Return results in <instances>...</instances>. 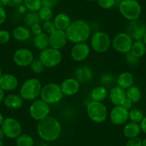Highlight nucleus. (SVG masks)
<instances>
[{
  "instance_id": "f704fd0d",
  "label": "nucleus",
  "mask_w": 146,
  "mask_h": 146,
  "mask_svg": "<svg viewBox=\"0 0 146 146\" xmlns=\"http://www.w3.org/2000/svg\"><path fill=\"white\" fill-rule=\"evenodd\" d=\"M144 117V113L141 110L137 108H132L129 110V120L130 121L140 124Z\"/></svg>"
},
{
  "instance_id": "393cba45",
  "label": "nucleus",
  "mask_w": 146,
  "mask_h": 146,
  "mask_svg": "<svg viewBox=\"0 0 146 146\" xmlns=\"http://www.w3.org/2000/svg\"><path fill=\"white\" fill-rule=\"evenodd\" d=\"M140 132L141 129H140V124L132 121L126 123L123 129V135L127 139L138 137Z\"/></svg>"
},
{
  "instance_id": "5701e85b",
  "label": "nucleus",
  "mask_w": 146,
  "mask_h": 146,
  "mask_svg": "<svg viewBox=\"0 0 146 146\" xmlns=\"http://www.w3.org/2000/svg\"><path fill=\"white\" fill-rule=\"evenodd\" d=\"M135 78L130 72L125 71L120 73L116 78V84L123 89L127 90L134 85Z\"/></svg>"
},
{
  "instance_id": "bb28decb",
  "label": "nucleus",
  "mask_w": 146,
  "mask_h": 146,
  "mask_svg": "<svg viewBox=\"0 0 146 146\" xmlns=\"http://www.w3.org/2000/svg\"><path fill=\"white\" fill-rule=\"evenodd\" d=\"M34 47L39 51H42L50 47L49 35L42 32L38 35L34 36L33 38Z\"/></svg>"
},
{
  "instance_id": "9d476101",
  "label": "nucleus",
  "mask_w": 146,
  "mask_h": 146,
  "mask_svg": "<svg viewBox=\"0 0 146 146\" xmlns=\"http://www.w3.org/2000/svg\"><path fill=\"white\" fill-rule=\"evenodd\" d=\"M133 42L130 35L125 32H119L112 39V47L117 52L125 54L130 52Z\"/></svg>"
},
{
  "instance_id": "ddd939ff",
  "label": "nucleus",
  "mask_w": 146,
  "mask_h": 146,
  "mask_svg": "<svg viewBox=\"0 0 146 146\" xmlns=\"http://www.w3.org/2000/svg\"><path fill=\"white\" fill-rule=\"evenodd\" d=\"M35 59L34 53L27 47H21L14 52L13 61L17 66L20 67H29Z\"/></svg>"
},
{
  "instance_id": "7ed1b4c3",
  "label": "nucleus",
  "mask_w": 146,
  "mask_h": 146,
  "mask_svg": "<svg viewBox=\"0 0 146 146\" xmlns=\"http://www.w3.org/2000/svg\"><path fill=\"white\" fill-rule=\"evenodd\" d=\"M42 85L38 78H30L25 80L19 89V95L25 101H34L40 96Z\"/></svg>"
},
{
  "instance_id": "13d9d810",
  "label": "nucleus",
  "mask_w": 146,
  "mask_h": 146,
  "mask_svg": "<svg viewBox=\"0 0 146 146\" xmlns=\"http://www.w3.org/2000/svg\"><path fill=\"white\" fill-rule=\"evenodd\" d=\"M2 140H0V146H4V143Z\"/></svg>"
},
{
  "instance_id": "c9c22d12",
  "label": "nucleus",
  "mask_w": 146,
  "mask_h": 146,
  "mask_svg": "<svg viewBox=\"0 0 146 146\" xmlns=\"http://www.w3.org/2000/svg\"><path fill=\"white\" fill-rule=\"evenodd\" d=\"M31 71L36 75H40L44 72L45 67L39 58H35L29 65Z\"/></svg>"
},
{
  "instance_id": "a211bd4d",
  "label": "nucleus",
  "mask_w": 146,
  "mask_h": 146,
  "mask_svg": "<svg viewBox=\"0 0 146 146\" xmlns=\"http://www.w3.org/2000/svg\"><path fill=\"white\" fill-rule=\"evenodd\" d=\"M74 78L80 83L87 84L91 82L94 78L93 70L88 65H80L75 69Z\"/></svg>"
},
{
  "instance_id": "37998d69",
  "label": "nucleus",
  "mask_w": 146,
  "mask_h": 146,
  "mask_svg": "<svg viewBox=\"0 0 146 146\" xmlns=\"http://www.w3.org/2000/svg\"><path fill=\"white\" fill-rule=\"evenodd\" d=\"M58 1L59 0H42V5L43 7H47L52 9L57 5Z\"/></svg>"
},
{
  "instance_id": "f8f14e48",
  "label": "nucleus",
  "mask_w": 146,
  "mask_h": 146,
  "mask_svg": "<svg viewBox=\"0 0 146 146\" xmlns=\"http://www.w3.org/2000/svg\"><path fill=\"white\" fill-rule=\"evenodd\" d=\"M110 121L114 125L121 126L129 120V110L122 105H115L108 114Z\"/></svg>"
},
{
  "instance_id": "3c124183",
  "label": "nucleus",
  "mask_w": 146,
  "mask_h": 146,
  "mask_svg": "<svg viewBox=\"0 0 146 146\" xmlns=\"http://www.w3.org/2000/svg\"><path fill=\"white\" fill-rule=\"evenodd\" d=\"M5 117H4L3 115L2 114V113H0V127H2V124H3L4 121H5Z\"/></svg>"
},
{
  "instance_id": "2eb2a0df",
  "label": "nucleus",
  "mask_w": 146,
  "mask_h": 146,
  "mask_svg": "<svg viewBox=\"0 0 146 146\" xmlns=\"http://www.w3.org/2000/svg\"><path fill=\"white\" fill-rule=\"evenodd\" d=\"M91 50L90 44L86 42L74 44L70 50V57L75 62H81L89 57Z\"/></svg>"
},
{
  "instance_id": "0eeeda50",
  "label": "nucleus",
  "mask_w": 146,
  "mask_h": 146,
  "mask_svg": "<svg viewBox=\"0 0 146 146\" xmlns=\"http://www.w3.org/2000/svg\"><path fill=\"white\" fill-rule=\"evenodd\" d=\"M60 85L55 82H49L42 86L40 93V99L50 105L59 103L64 98Z\"/></svg>"
},
{
  "instance_id": "58836bf2",
  "label": "nucleus",
  "mask_w": 146,
  "mask_h": 146,
  "mask_svg": "<svg viewBox=\"0 0 146 146\" xmlns=\"http://www.w3.org/2000/svg\"><path fill=\"white\" fill-rule=\"evenodd\" d=\"M11 40V34L9 31L0 29V44H5Z\"/></svg>"
},
{
  "instance_id": "6ab92c4d",
  "label": "nucleus",
  "mask_w": 146,
  "mask_h": 146,
  "mask_svg": "<svg viewBox=\"0 0 146 146\" xmlns=\"http://www.w3.org/2000/svg\"><path fill=\"white\" fill-rule=\"evenodd\" d=\"M19 86V80L12 74H4L0 78V88L5 92H12Z\"/></svg>"
},
{
  "instance_id": "ea45409f",
  "label": "nucleus",
  "mask_w": 146,
  "mask_h": 146,
  "mask_svg": "<svg viewBox=\"0 0 146 146\" xmlns=\"http://www.w3.org/2000/svg\"><path fill=\"white\" fill-rule=\"evenodd\" d=\"M139 60L140 59L136 57L134 54H132L131 52H128L125 54V60L126 62L130 66H135L138 64Z\"/></svg>"
},
{
  "instance_id": "4be33fe9",
  "label": "nucleus",
  "mask_w": 146,
  "mask_h": 146,
  "mask_svg": "<svg viewBox=\"0 0 146 146\" xmlns=\"http://www.w3.org/2000/svg\"><path fill=\"white\" fill-rule=\"evenodd\" d=\"M32 34L30 28L24 25L16 27L12 32V36L15 40L20 42H25L31 38Z\"/></svg>"
},
{
  "instance_id": "4d7b16f0",
  "label": "nucleus",
  "mask_w": 146,
  "mask_h": 146,
  "mask_svg": "<svg viewBox=\"0 0 146 146\" xmlns=\"http://www.w3.org/2000/svg\"><path fill=\"white\" fill-rule=\"evenodd\" d=\"M2 75H3V74H2V68H1V67H0V78H1V77H2Z\"/></svg>"
},
{
  "instance_id": "f3484780",
  "label": "nucleus",
  "mask_w": 146,
  "mask_h": 146,
  "mask_svg": "<svg viewBox=\"0 0 146 146\" xmlns=\"http://www.w3.org/2000/svg\"><path fill=\"white\" fill-rule=\"evenodd\" d=\"M60 85L64 96L71 97L79 92L81 85L75 78H67Z\"/></svg>"
},
{
  "instance_id": "412c9836",
  "label": "nucleus",
  "mask_w": 146,
  "mask_h": 146,
  "mask_svg": "<svg viewBox=\"0 0 146 146\" xmlns=\"http://www.w3.org/2000/svg\"><path fill=\"white\" fill-rule=\"evenodd\" d=\"M4 105L5 107L11 110H19L24 105L23 98L19 94H9L4 99Z\"/></svg>"
},
{
  "instance_id": "c03bdc74",
  "label": "nucleus",
  "mask_w": 146,
  "mask_h": 146,
  "mask_svg": "<svg viewBox=\"0 0 146 146\" xmlns=\"http://www.w3.org/2000/svg\"><path fill=\"white\" fill-rule=\"evenodd\" d=\"M7 13L5 7L0 6V25H3L7 20Z\"/></svg>"
},
{
  "instance_id": "f257e3e1",
  "label": "nucleus",
  "mask_w": 146,
  "mask_h": 146,
  "mask_svg": "<svg viewBox=\"0 0 146 146\" xmlns=\"http://www.w3.org/2000/svg\"><path fill=\"white\" fill-rule=\"evenodd\" d=\"M62 127L58 119L49 115L36 125V133L44 142H54L60 137Z\"/></svg>"
},
{
  "instance_id": "49530a36",
  "label": "nucleus",
  "mask_w": 146,
  "mask_h": 146,
  "mask_svg": "<svg viewBox=\"0 0 146 146\" xmlns=\"http://www.w3.org/2000/svg\"><path fill=\"white\" fill-rule=\"evenodd\" d=\"M121 105L123 107V108H125V109H127V110H130L132 109V108H133V103L132 101H130V100L128 99V98H126L125 100L123 101V102L122 103Z\"/></svg>"
},
{
  "instance_id": "1a4fd4ad",
  "label": "nucleus",
  "mask_w": 146,
  "mask_h": 146,
  "mask_svg": "<svg viewBox=\"0 0 146 146\" xmlns=\"http://www.w3.org/2000/svg\"><path fill=\"white\" fill-rule=\"evenodd\" d=\"M50 105L42 99L32 101L29 108V113L32 119L35 121H40L50 115Z\"/></svg>"
},
{
  "instance_id": "6e6552de",
  "label": "nucleus",
  "mask_w": 146,
  "mask_h": 146,
  "mask_svg": "<svg viewBox=\"0 0 146 146\" xmlns=\"http://www.w3.org/2000/svg\"><path fill=\"white\" fill-rule=\"evenodd\" d=\"M62 57L61 50L51 47L40 51L39 54V59L44 64L45 68H54L58 66L61 63Z\"/></svg>"
},
{
  "instance_id": "680f3d73",
  "label": "nucleus",
  "mask_w": 146,
  "mask_h": 146,
  "mask_svg": "<svg viewBox=\"0 0 146 146\" xmlns=\"http://www.w3.org/2000/svg\"><path fill=\"white\" fill-rule=\"evenodd\" d=\"M87 1H96V0H87Z\"/></svg>"
},
{
  "instance_id": "a19ab883",
  "label": "nucleus",
  "mask_w": 146,
  "mask_h": 146,
  "mask_svg": "<svg viewBox=\"0 0 146 146\" xmlns=\"http://www.w3.org/2000/svg\"><path fill=\"white\" fill-rule=\"evenodd\" d=\"M143 140L139 137L130 138L127 140L125 146H142Z\"/></svg>"
},
{
  "instance_id": "e433bc0d",
  "label": "nucleus",
  "mask_w": 146,
  "mask_h": 146,
  "mask_svg": "<svg viewBox=\"0 0 146 146\" xmlns=\"http://www.w3.org/2000/svg\"><path fill=\"white\" fill-rule=\"evenodd\" d=\"M96 1L98 5L104 9H112L117 2L116 0H96Z\"/></svg>"
},
{
  "instance_id": "473e14b6",
  "label": "nucleus",
  "mask_w": 146,
  "mask_h": 146,
  "mask_svg": "<svg viewBox=\"0 0 146 146\" xmlns=\"http://www.w3.org/2000/svg\"><path fill=\"white\" fill-rule=\"evenodd\" d=\"M39 17L41 22H47V21L52 20L54 18V12L52 9L47 7H42L41 9L38 11Z\"/></svg>"
},
{
  "instance_id": "39448f33",
  "label": "nucleus",
  "mask_w": 146,
  "mask_h": 146,
  "mask_svg": "<svg viewBox=\"0 0 146 146\" xmlns=\"http://www.w3.org/2000/svg\"><path fill=\"white\" fill-rule=\"evenodd\" d=\"M90 46L94 52L102 54L112 47V38L106 32L96 31L91 35Z\"/></svg>"
},
{
  "instance_id": "7c9ffc66",
  "label": "nucleus",
  "mask_w": 146,
  "mask_h": 146,
  "mask_svg": "<svg viewBox=\"0 0 146 146\" xmlns=\"http://www.w3.org/2000/svg\"><path fill=\"white\" fill-rule=\"evenodd\" d=\"M24 22H25V26L29 28L35 24L41 23V20L39 17L38 12H27L24 17Z\"/></svg>"
},
{
  "instance_id": "052dcab7",
  "label": "nucleus",
  "mask_w": 146,
  "mask_h": 146,
  "mask_svg": "<svg viewBox=\"0 0 146 146\" xmlns=\"http://www.w3.org/2000/svg\"><path fill=\"white\" fill-rule=\"evenodd\" d=\"M40 146H47V144H42V145H40Z\"/></svg>"
},
{
  "instance_id": "a878e982",
  "label": "nucleus",
  "mask_w": 146,
  "mask_h": 146,
  "mask_svg": "<svg viewBox=\"0 0 146 146\" xmlns=\"http://www.w3.org/2000/svg\"><path fill=\"white\" fill-rule=\"evenodd\" d=\"M108 92L109 90L106 87L101 85L95 87L90 92L91 100L103 102L108 98Z\"/></svg>"
},
{
  "instance_id": "dca6fc26",
  "label": "nucleus",
  "mask_w": 146,
  "mask_h": 146,
  "mask_svg": "<svg viewBox=\"0 0 146 146\" xmlns=\"http://www.w3.org/2000/svg\"><path fill=\"white\" fill-rule=\"evenodd\" d=\"M49 41L50 47L61 50L67 45L68 42L65 31L56 29L49 35Z\"/></svg>"
},
{
  "instance_id": "20e7f679",
  "label": "nucleus",
  "mask_w": 146,
  "mask_h": 146,
  "mask_svg": "<svg viewBox=\"0 0 146 146\" xmlns=\"http://www.w3.org/2000/svg\"><path fill=\"white\" fill-rule=\"evenodd\" d=\"M86 113L90 120L95 123H102L108 119V111L103 102L90 100L86 105Z\"/></svg>"
},
{
  "instance_id": "6e6d98bb",
  "label": "nucleus",
  "mask_w": 146,
  "mask_h": 146,
  "mask_svg": "<svg viewBox=\"0 0 146 146\" xmlns=\"http://www.w3.org/2000/svg\"><path fill=\"white\" fill-rule=\"evenodd\" d=\"M142 146H146V138L143 140V145H142Z\"/></svg>"
},
{
  "instance_id": "c756f323",
  "label": "nucleus",
  "mask_w": 146,
  "mask_h": 146,
  "mask_svg": "<svg viewBox=\"0 0 146 146\" xmlns=\"http://www.w3.org/2000/svg\"><path fill=\"white\" fill-rule=\"evenodd\" d=\"M116 78L115 75L112 72H105L100 75V83L102 86L106 87L107 88L110 87H113L114 84L116 83Z\"/></svg>"
},
{
  "instance_id": "f03ea898",
  "label": "nucleus",
  "mask_w": 146,
  "mask_h": 146,
  "mask_svg": "<svg viewBox=\"0 0 146 146\" xmlns=\"http://www.w3.org/2000/svg\"><path fill=\"white\" fill-rule=\"evenodd\" d=\"M65 33L68 41L73 44L86 42L92 35V27L84 19H76L72 21Z\"/></svg>"
},
{
  "instance_id": "603ef678",
  "label": "nucleus",
  "mask_w": 146,
  "mask_h": 146,
  "mask_svg": "<svg viewBox=\"0 0 146 146\" xmlns=\"http://www.w3.org/2000/svg\"><path fill=\"white\" fill-rule=\"evenodd\" d=\"M0 6L3 7H5V6H7L6 0H0Z\"/></svg>"
},
{
  "instance_id": "4468645a",
  "label": "nucleus",
  "mask_w": 146,
  "mask_h": 146,
  "mask_svg": "<svg viewBox=\"0 0 146 146\" xmlns=\"http://www.w3.org/2000/svg\"><path fill=\"white\" fill-rule=\"evenodd\" d=\"M125 32L130 35L133 41L143 40L146 32V25L140 19L130 21L126 27Z\"/></svg>"
},
{
  "instance_id": "de8ad7c7",
  "label": "nucleus",
  "mask_w": 146,
  "mask_h": 146,
  "mask_svg": "<svg viewBox=\"0 0 146 146\" xmlns=\"http://www.w3.org/2000/svg\"><path fill=\"white\" fill-rule=\"evenodd\" d=\"M140 129H141V131L146 134V116H145L144 118L140 123Z\"/></svg>"
},
{
  "instance_id": "5fc2aeb1",
  "label": "nucleus",
  "mask_w": 146,
  "mask_h": 146,
  "mask_svg": "<svg viewBox=\"0 0 146 146\" xmlns=\"http://www.w3.org/2000/svg\"><path fill=\"white\" fill-rule=\"evenodd\" d=\"M143 42L145 43V45H146V32H145V34L144 36H143Z\"/></svg>"
},
{
  "instance_id": "bf43d9fd",
  "label": "nucleus",
  "mask_w": 146,
  "mask_h": 146,
  "mask_svg": "<svg viewBox=\"0 0 146 146\" xmlns=\"http://www.w3.org/2000/svg\"><path fill=\"white\" fill-rule=\"evenodd\" d=\"M122 1H123V0H116V2H122Z\"/></svg>"
},
{
  "instance_id": "b1692460",
  "label": "nucleus",
  "mask_w": 146,
  "mask_h": 146,
  "mask_svg": "<svg viewBox=\"0 0 146 146\" xmlns=\"http://www.w3.org/2000/svg\"><path fill=\"white\" fill-rule=\"evenodd\" d=\"M53 22L54 24L56 29L65 31L68 28L72 22L70 17L67 14L60 12L56 15L53 18Z\"/></svg>"
},
{
  "instance_id": "c85d7f7f",
  "label": "nucleus",
  "mask_w": 146,
  "mask_h": 146,
  "mask_svg": "<svg viewBox=\"0 0 146 146\" xmlns=\"http://www.w3.org/2000/svg\"><path fill=\"white\" fill-rule=\"evenodd\" d=\"M130 52L139 59L143 57L146 52V45L143 42V40L133 42Z\"/></svg>"
},
{
  "instance_id": "9b49d317",
  "label": "nucleus",
  "mask_w": 146,
  "mask_h": 146,
  "mask_svg": "<svg viewBox=\"0 0 146 146\" xmlns=\"http://www.w3.org/2000/svg\"><path fill=\"white\" fill-rule=\"evenodd\" d=\"M5 137L9 139H16L19 137L22 132V126L19 120L15 117H9L5 119L2 125Z\"/></svg>"
},
{
  "instance_id": "aec40b11",
  "label": "nucleus",
  "mask_w": 146,
  "mask_h": 146,
  "mask_svg": "<svg viewBox=\"0 0 146 146\" xmlns=\"http://www.w3.org/2000/svg\"><path fill=\"white\" fill-rule=\"evenodd\" d=\"M126 98L125 90L117 86V85L112 87L108 92V98L114 106L121 105Z\"/></svg>"
},
{
  "instance_id": "2f4dec72",
  "label": "nucleus",
  "mask_w": 146,
  "mask_h": 146,
  "mask_svg": "<svg viewBox=\"0 0 146 146\" xmlns=\"http://www.w3.org/2000/svg\"><path fill=\"white\" fill-rule=\"evenodd\" d=\"M17 146H34L35 140L33 137L29 134H21L16 139Z\"/></svg>"
},
{
  "instance_id": "72a5a7b5",
  "label": "nucleus",
  "mask_w": 146,
  "mask_h": 146,
  "mask_svg": "<svg viewBox=\"0 0 146 146\" xmlns=\"http://www.w3.org/2000/svg\"><path fill=\"white\" fill-rule=\"evenodd\" d=\"M23 5L29 12H37L42 7V0H24Z\"/></svg>"
},
{
  "instance_id": "423d86ee",
  "label": "nucleus",
  "mask_w": 146,
  "mask_h": 146,
  "mask_svg": "<svg viewBox=\"0 0 146 146\" xmlns=\"http://www.w3.org/2000/svg\"><path fill=\"white\" fill-rule=\"evenodd\" d=\"M119 12L127 21L140 19L142 14V7L137 0H123L119 2Z\"/></svg>"
},
{
  "instance_id": "09e8293b",
  "label": "nucleus",
  "mask_w": 146,
  "mask_h": 146,
  "mask_svg": "<svg viewBox=\"0 0 146 146\" xmlns=\"http://www.w3.org/2000/svg\"><path fill=\"white\" fill-rule=\"evenodd\" d=\"M18 10H19V12L21 14H26L27 11V9L26 7L24 5H20L19 6H18Z\"/></svg>"
},
{
  "instance_id": "864d4df0",
  "label": "nucleus",
  "mask_w": 146,
  "mask_h": 146,
  "mask_svg": "<svg viewBox=\"0 0 146 146\" xmlns=\"http://www.w3.org/2000/svg\"><path fill=\"white\" fill-rule=\"evenodd\" d=\"M5 137V135H4L3 131H2V127H0V140H3Z\"/></svg>"
},
{
  "instance_id": "cd10ccee",
  "label": "nucleus",
  "mask_w": 146,
  "mask_h": 146,
  "mask_svg": "<svg viewBox=\"0 0 146 146\" xmlns=\"http://www.w3.org/2000/svg\"><path fill=\"white\" fill-rule=\"evenodd\" d=\"M126 97L128 98L133 103H137L141 100L142 98V92L140 88L136 85H133L128 89L125 90Z\"/></svg>"
},
{
  "instance_id": "a18cd8bd",
  "label": "nucleus",
  "mask_w": 146,
  "mask_h": 146,
  "mask_svg": "<svg viewBox=\"0 0 146 146\" xmlns=\"http://www.w3.org/2000/svg\"><path fill=\"white\" fill-rule=\"evenodd\" d=\"M24 0H6L8 6L18 7L23 3Z\"/></svg>"
},
{
  "instance_id": "4c0bfd02",
  "label": "nucleus",
  "mask_w": 146,
  "mask_h": 146,
  "mask_svg": "<svg viewBox=\"0 0 146 146\" xmlns=\"http://www.w3.org/2000/svg\"><path fill=\"white\" fill-rule=\"evenodd\" d=\"M42 29L44 33L50 35L54 31L56 30V27L54 26V24L53 21H47V22H44L42 23Z\"/></svg>"
},
{
  "instance_id": "8fccbe9b",
  "label": "nucleus",
  "mask_w": 146,
  "mask_h": 146,
  "mask_svg": "<svg viewBox=\"0 0 146 146\" xmlns=\"http://www.w3.org/2000/svg\"><path fill=\"white\" fill-rule=\"evenodd\" d=\"M5 91H4L2 88H0V104L2 103V102H3L4 99H5Z\"/></svg>"
},
{
  "instance_id": "79ce46f5",
  "label": "nucleus",
  "mask_w": 146,
  "mask_h": 146,
  "mask_svg": "<svg viewBox=\"0 0 146 146\" xmlns=\"http://www.w3.org/2000/svg\"><path fill=\"white\" fill-rule=\"evenodd\" d=\"M30 30L34 36H36V35H38L44 32L42 29V25H41V23L35 24V25H32L30 27Z\"/></svg>"
}]
</instances>
